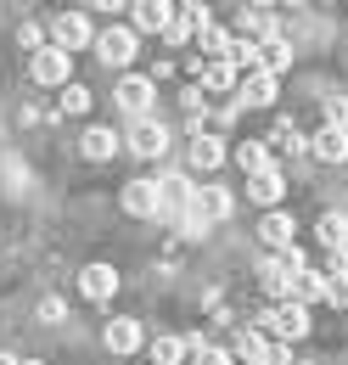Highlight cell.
Segmentation results:
<instances>
[{
    "label": "cell",
    "instance_id": "cell-1",
    "mask_svg": "<svg viewBox=\"0 0 348 365\" xmlns=\"http://www.w3.org/2000/svg\"><path fill=\"white\" fill-rule=\"evenodd\" d=\"M304 270V247H292V253H270L259 259V287L275 298V304H287L292 298V275Z\"/></svg>",
    "mask_w": 348,
    "mask_h": 365
},
{
    "label": "cell",
    "instance_id": "cell-2",
    "mask_svg": "<svg viewBox=\"0 0 348 365\" xmlns=\"http://www.w3.org/2000/svg\"><path fill=\"white\" fill-rule=\"evenodd\" d=\"M113 101H118V113H124V118H135V124H140V118H152L158 85H152L146 73H124V79L113 85Z\"/></svg>",
    "mask_w": 348,
    "mask_h": 365
},
{
    "label": "cell",
    "instance_id": "cell-3",
    "mask_svg": "<svg viewBox=\"0 0 348 365\" xmlns=\"http://www.w3.org/2000/svg\"><path fill=\"white\" fill-rule=\"evenodd\" d=\"M185 214H197V220H203V225H219V220H230V214H236V191H230V185H197V191H191V208H185Z\"/></svg>",
    "mask_w": 348,
    "mask_h": 365
},
{
    "label": "cell",
    "instance_id": "cell-4",
    "mask_svg": "<svg viewBox=\"0 0 348 365\" xmlns=\"http://www.w3.org/2000/svg\"><path fill=\"white\" fill-rule=\"evenodd\" d=\"M29 79L34 85H73V56L68 51H56V46H40L34 56H29Z\"/></svg>",
    "mask_w": 348,
    "mask_h": 365
},
{
    "label": "cell",
    "instance_id": "cell-5",
    "mask_svg": "<svg viewBox=\"0 0 348 365\" xmlns=\"http://www.w3.org/2000/svg\"><path fill=\"white\" fill-rule=\"evenodd\" d=\"M169 140H174V130L163 124V118H140L130 135H124V146H130L135 158H146V163H158L163 152H169Z\"/></svg>",
    "mask_w": 348,
    "mask_h": 365
},
{
    "label": "cell",
    "instance_id": "cell-6",
    "mask_svg": "<svg viewBox=\"0 0 348 365\" xmlns=\"http://www.w3.org/2000/svg\"><path fill=\"white\" fill-rule=\"evenodd\" d=\"M90 40H96V29H90L85 11H56V17H51V46H56V51L73 56V51H85Z\"/></svg>",
    "mask_w": 348,
    "mask_h": 365
},
{
    "label": "cell",
    "instance_id": "cell-7",
    "mask_svg": "<svg viewBox=\"0 0 348 365\" xmlns=\"http://www.w3.org/2000/svg\"><path fill=\"white\" fill-rule=\"evenodd\" d=\"M90 46H96V56H101L107 68H130L135 62V29L130 23H113V29H101Z\"/></svg>",
    "mask_w": 348,
    "mask_h": 365
},
{
    "label": "cell",
    "instance_id": "cell-8",
    "mask_svg": "<svg viewBox=\"0 0 348 365\" xmlns=\"http://www.w3.org/2000/svg\"><path fill=\"white\" fill-rule=\"evenodd\" d=\"M158 208H163V214H185V208H191V191H197V180H191V175H185V169H169V175H158Z\"/></svg>",
    "mask_w": 348,
    "mask_h": 365
},
{
    "label": "cell",
    "instance_id": "cell-9",
    "mask_svg": "<svg viewBox=\"0 0 348 365\" xmlns=\"http://www.w3.org/2000/svg\"><path fill=\"white\" fill-rule=\"evenodd\" d=\"M101 343H107L118 360H124V354H140V349H146V326L135 315H118L113 326H101Z\"/></svg>",
    "mask_w": 348,
    "mask_h": 365
},
{
    "label": "cell",
    "instance_id": "cell-10",
    "mask_svg": "<svg viewBox=\"0 0 348 365\" xmlns=\"http://www.w3.org/2000/svg\"><path fill=\"white\" fill-rule=\"evenodd\" d=\"M264 326L281 343H298V337H309V309L304 304H275V309H264Z\"/></svg>",
    "mask_w": 348,
    "mask_h": 365
},
{
    "label": "cell",
    "instance_id": "cell-11",
    "mask_svg": "<svg viewBox=\"0 0 348 365\" xmlns=\"http://www.w3.org/2000/svg\"><path fill=\"white\" fill-rule=\"evenodd\" d=\"M259 236H264L270 253H292V247H298V220L281 214V208H270V214L259 220Z\"/></svg>",
    "mask_w": 348,
    "mask_h": 365
},
{
    "label": "cell",
    "instance_id": "cell-12",
    "mask_svg": "<svg viewBox=\"0 0 348 365\" xmlns=\"http://www.w3.org/2000/svg\"><path fill=\"white\" fill-rule=\"evenodd\" d=\"M118 208L135 214V220H163V208H158V185L152 180H130L118 191Z\"/></svg>",
    "mask_w": 348,
    "mask_h": 365
},
{
    "label": "cell",
    "instance_id": "cell-13",
    "mask_svg": "<svg viewBox=\"0 0 348 365\" xmlns=\"http://www.w3.org/2000/svg\"><path fill=\"white\" fill-rule=\"evenodd\" d=\"M124 11H130V29H140V34H163L169 17H174L169 0H135V6H124Z\"/></svg>",
    "mask_w": 348,
    "mask_h": 365
},
{
    "label": "cell",
    "instance_id": "cell-14",
    "mask_svg": "<svg viewBox=\"0 0 348 365\" xmlns=\"http://www.w3.org/2000/svg\"><path fill=\"white\" fill-rule=\"evenodd\" d=\"M242 34H247V46L275 40V34H281V17H275V6H247V11H242ZM242 34H236V40H242Z\"/></svg>",
    "mask_w": 348,
    "mask_h": 365
},
{
    "label": "cell",
    "instance_id": "cell-15",
    "mask_svg": "<svg viewBox=\"0 0 348 365\" xmlns=\"http://www.w3.org/2000/svg\"><path fill=\"white\" fill-rule=\"evenodd\" d=\"M79 292H85L90 304H107V298L118 292V270H113V264H85V270H79Z\"/></svg>",
    "mask_w": 348,
    "mask_h": 365
},
{
    "label": "cell",
    "instance_id": "cell-16",
    "mask_svg": "<svg viewBox=\"0 0 348 365\" xmlns=\"http://www.w3.org/2000/svg\"><path fill=\"white\" fill-rule=\"evenodd\" d=\"M281 191H287V175H281L275 163H270V169H253V175H247V197H253L259 208H275V202H281Z\"/></svg>",
    "mask_w": 348,
    "mask_h": 365
},
{
    "label": "cell",
    "instance_id": "cell-17",
    "mask_svg": "<svg viewBox=\"0 0 348 365\" xmlns=\"http://www.w3.org/2000/svg\"><path fill=\"white\" fill-rule=\"evenodd\" d=\"M79 152H85L90 163H107V158H118V152H124V135H113L107 124H90L85 140H79Z\"/></svg>",
    "mask_w": 348,
    "mask_h": 365
},
{
    "label": "cell",
    "instance_id": "cell-18",
    "mask_svg": "<svg viewBox=\"0 0 348 365\" xmlns=\"http://www.w3.org/2000/svg\"><path fill=\"white\" fill-rule=\"evenodd\" d=\"M275 91H281V85H275L270 73H247V79L236 85V107H275Z\"/></svg>",
    "mask_w": 348,
    "mask_h": 365
},
{
    "label": "cell",
    "instance_id": "cell-19",
    "mask_svg": "<svg viewBox=\"0 0 348 365\" xmlns=\"http://www.w3.org/2000/svg\"><path fill=\"white\" fill-rule=\"evenodd\" d=\"M292 68V40L287 34H275V40H264L259 46V73H270V79H281Z\"/></svg>",
    "mask_w": 348,
    "mask_h": 365
},
{
    "label": "cell",
    "instance_id": "cell-20",
    "mask_svg": "<svg viewBox=\"0 0 348 365\" xmlns=\"http://www.w3.org/2000/svg\"><path fill=\"white\" fill-rule=\"evenodd\" d=\"M185 163H191V169H219V163H225V140L208 135V130H203V135H191V146H185Z\"/></svg>",
    "mask_w": 348,
    "mask_h": 365
},
{
    "label": "cell",
    "instance_id": "cell-21",
    "mask_svg": "<svg viewBox=\"0 0 348 365\" xmlns=\"http://www.w3.org/2000/svg\"><path fill=\"white\" fill-rule=\"evenodd\" d=\"M309 158H320V163H348V130H320V135L309 140Z\"/></svg>",
    "mask_w": 348,
    "mask_h": 365
},
{
    "label": "cell",
    "instance_id": "cell-22",
    "mask_svg": "<svg viewBox=\"0 0 348 365\" xmlns=\"http://www.w3.org/2000/svg\"><path fill=\"white\" fill-rule=\"evenodd\" d=\"M320 298H326V275L304 264V270L292 275V298H287V304H304V309H309V304H320Z\"/></svg>",
    "mask_w": 348,
    "mask_h": 365
},
{
    "label": "cell",
    "instance_id": "cell-23",
    "mask_svg": "<svg viewBox=\"0 0 348 365\" xmlns=\"http://www.w3.org/2000/svg\"><path fill=\"white\" fill-rule=\"evenodd\" d=\"M264 146H275V152H287V158L298 163V158H304V152H309V135H304V130H298V124H275V135L264 140Z\"/></svg>",
    "mask_w": 348,
    "mask_h": 365
},
{
    "label": "cell",
    "instance_id": "cell-24",
    "mask_svg": "<svg viewBox=\"0 0 348 365\" xmlns=\"http://www.w3.org/2000/svg\"><path fill=\"white\" fill-rule=\"evenodd\" d=\"M314 236H320L326 253H343L348 247V214H320V230H314Z\"/></svg>",
    "mask_w": 348,
    "mask_h": 365
},
{
    "label": "cell",
    "instance_id": "cell-25",
    "mask_svg": "<svg viewBox=\"0 0 348 365\" xmlns=\"http://www.w3.org/2000/svg\"><path fill=\"white\" fill-rule=\"evenodd\" d=\"M230 360H242V365H253V360H264V337L253 331V326H242L236 337H230V349H225Z\"/></svg>",
    "mask_w": 348,
    "mask_h": 365
},
{
    "label": "cell",
    "instance_id": "cell-26",
    "mask_svg": "<svg viewBox=\"0 0 348 365\" xmlns=\"http://www.w3.org/2000/svg\"><path fill=\"white\" fill-rule=\"evenodd\" d=\"M236 85H242V73H236L230 62H208V68H203V85H197V91L225 96V91H236Z\"/></svg>",
    "mask_w": 348,
    "mask_h": 365
},
{
    "label": "cell",
    "instance_id": "cell-27",
    "mask_svg": "<svg viewBox=\"0 0 348 365\" xmlns=\"http://www.w3.org/2000/svg\"><path fill=\"white\" fill-rule=\"evenodd\" d=\"M225 51H230V34H225V29H214V23L197 29V56H203V62H225Z\"/></svg>",
    "mask_w": 348,
    "mask_h": 365
},
{
    "label": "cell",
    "instance_id": "cell-28",
    "mask_svg": "<svg viewBox=\"0 0 348 365\" xmlns=\"http://www.w3.org/2000/svg\"><path fill=\"white\" fill-rule=\"evenodd\" d=\"M225 158H236V163H242L247 175H253V169H270V146H264V140H236V146H230Z\"/></svg>",
    "mask_w": 348,
    "mask_h": 365
},
{
    "label": "cell",
    "instance_id": "cell-29",
    "mask_svg": "<svg viewBox=\"0 0 348 365\" xmlns=\"http://www.w3.org/2000/svg\"><path fill=\"white\" fill-rule=\"evenodd\" d=\"M152 365H185V337H152Z\"/></svg>",
    "mask_w": 348,
    "mask_h": 365
},
{
    "label": "cell",
    "instance_id": "cell-30",
    "mask_svg": "<svg viewBox=\"0 0 348 365\" xmlns=\"http://www.w3.org/2000/svg\"><path fill=\"white\" fill-rule=\"evenodd\" d=\"M68 113H90V91L73 79V85H62V101H56V118H68Z\"/></svg>",
    "mask_w": 348,
    "mask_h": 365
},
{
    "label": "cell",
    "instance_id": "cell-31",
    "mask_svg": "<svg viewBox=\"0 0 348 365\" xmlns=\"http://www.w3.org/2000/svg\"><path fill=\"white\" fill-rule=\"evenodd\" d=\"M191 34H197V23L185 17V6H174V17H169V29H163V40H169V46H180V40H191Z\"/></svg>",
    "mask_w": 348,
    "mask_h": 365
},
{
    "label": "cell",
    "instance_id": "cell-32",
    "mask_svg": "<svg viewBox=\"0 0 348 365\" xmlns=\"http://www.w3.org/2000/svg\"><path fill=\"white\" fill-rule=\"evenodd\" d=\"M320 304H332V309H348V270L326 275V298H320Z\"/></svg>",
    "mask_w": 348,
    "mask_h": 365
},
{
    "label": "cell",
    "instance_id": "cell-33",
    "mask_svg": "<svg viewBox=\"0 0 348 365\" xmlns=\"http://www.w3.org/2000/svg\"><path fill=\"white\" fill-rule=\"evenodd\" d=\"M326 130H348V96H326Z\"/></svg>",
    "mask_w": 348,
    "mask_h": 365
},
{
    "label": "cell",
    "instance_id": "cell-34",
    "mask_svg": "<svg viewBox=\"0 0 348 365\" xmlns=\"http://www.w3.org/2000/svg\"><path fill=\"white\" fill-rule=\"evenodd\" d=\"M17 46H23L29 56H34V51L45 46V29H40V23H23V29H17Z\"/></svg>",
    "mask_w": 348,
    "mask_h": 365
},
{
    "label": "cell",
    "instance_id": "cell-35",
    "mask_svg": "<svg viewBox=\"0 0 348 365\" xmlns=\"http://www.w3.org/2000/svg\"><path fill=\"white\" fill-rule=\"evenodd\" d=\"M180 107H185L191 118H203V113H208V101H203V91H197V85H185V91H180Z\"/></svg>",
    "mask_w": 348,
    "mask_h": 365
},
{
    "label": "cell",
    "instance_id": "cell-36",
    "mask_svg": "<svg viewBox=\"0 0 348 365\" xmlns=\"http://www.w3.org/2000/svg\"><path fill=\"white\" fill-rule=\"evenodd\" d=\"M40 320H45V326L68 320V304H62V298H40Z\"/></svg>",
    "mask_w": 348,
    "mask_h": 365
},
{
    "label": "cell",
    "instance_id": "cell-37",
    "mask_svg": "<svg viewBox=\"0 0 348 365\" xmlns=\"http://www.w3.org/2000/svg\"><path fill=\"white\" fill-rule=\"evenodd\" d=\"M264 365H292V343H275V349H264Z\"/></svg>",
    "mask_w": 348,
    "mask_h": 365
},
{
    "label": "cell",
    "instance_id": "cell-38",
    "mask_svg": "<svg viewBox=\"0 0 348 365\" xmlns=\"http://www.w3.org/2000/svg\"><path fill=\"white\" fill-rule=\"evenodd\" d=\"M0 365H23V360H17V354H0Z\"/></svg>",
    "mask_w": 348,
    "mask_h": 365
},
{
    "label": "cell",
    "instance_id": "cell-39",
    "mask_svg": "<svg viewBox=\"0 0 348 365\" xmlns=\"http://www.w3.org/2000/svg\"><path fill=\"white\" fill-rule=\"evenodd\" d=\"M292 365H320V360H292Z\"/></svg>",
    "mask_w": 348,
    "mask_h": 365
},
{
    "label": "cell",
    "instance_id": "cell-40",
    "mask_svg": "<svg viewBox=\"0 0 348 365\" xmlns=\"http://www.w3.org/2000/svg\"><path fill=\"white\" fill-rule=\"evenodd\" d=\"M23 365H45V360H23Z\"/></svg>",
    "mask_w": 348,
    "mask_h": 365
}]
</instances>
